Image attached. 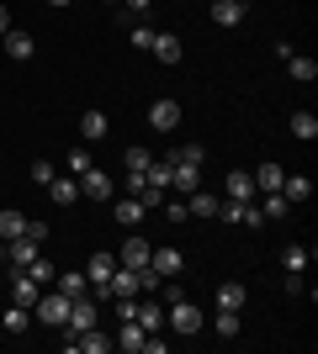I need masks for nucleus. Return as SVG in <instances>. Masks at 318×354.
<instances>
[{"label": "nucleus", "mask_w": 318, "mask_h": 354, "mask_svg": "<svg viewBox=\"0 0 318 354\" xmlns=\"http://www.w3.org/2000/svg\"><path fill=\"white\" fill-rule=\"evenodd\" d=\"M165 323L175 328L181 339H191V333H202V323H207V317H202V307H197V301L175 296V301H170V312H165Z\"/></svg>", "instance_id": "1"}, {"label": "nucleus", "mask_w": 318, "mask_h": 354, "mask_svg": "<svg viewBox=\"0 0 318 354\" xmlns=\"http://www.w3.org/2000/svg\"><path fill=\"white\" fill-rule=\"evenodd\" d=\"M69 301H75V296H64V291H48V296H37L32 317H37L43 328H64V323H69Z\"/></svg>", "instance_id": "2"}, {"label": "nucleus", "mask_w": 318, "mask_h": 354, "mask_svg": "<svg viewBox=\"0 0 318 354\" xmlns=\"http://www.w3.org/2000/svg\"><path fill=\"white\" fill-rule=\"evenodd\" d=\"M149 127H154V133H175V127H181V101L159 95V101L149 106Z\"/></svg>", "instance_id": "3"}, {"label": "nucleus", "mask_w": 318, "mask_h": 354, "mask_svg": "<svg viewBox=\"0 0 318 354\" xmlns=\"http://www.w3.org/2000/svg\"><path fill=\"white\" fill-rule=\"evenodd\" d=\"M149 243H143V233H138V227H133V233H127V238H122V249H117V265H127V270H143V265H149Z\"/></svg>", "instance_id": "4"}, {"label": "nucleus", "mask_w": 318, "mask_h": 354, "mask_svg": "<svg viewBox=\"0 0 318 354\" xmlns=\"http://www.w3.org/2000/svg\"><path fill=\"white\" fill-rule=\"evenodd\" d=\"M37 254H43V243H37V238H32V233H21V238H11V243H6V265L27 270L32 259H37Z\"/></svg>", "instance_id": "5"}, {"label": "nucleus", "mask_w": 318, "mask_h": 354, "mask_svg": "<svg viewBox=\"0 0 318 354\" xmlns=\"http://www.w3.org/2000/svg\"><path fill=\"white\" fill-rule=\"evenodd\" d=\"M80 196H91V201H112V175H101V169H96V164H91V169H80Z\"/></svg>", "instance_id": "6"}, {"label": "nucleus", "mask_w": 318, "mask_h": 354, "mask_svg": "<svg viewBox=\"0 0 318 354\" xmlns=\"http://www.w3.org/2000/svg\"><path fill=\"white\" fill-rule=\"evenodd\" d=\"M112 270H117V254H91V265H85V281H91L96 296H106V281H112Z\"/></svg>", "instance_id": "7"}, {"label": "nucleus", "mask_w": 318, "mask_h": 354, "mask_svg": "<svg viewBox=\"0 0 318 354\" xmlns=\"http://www.w3.org/2000/svg\"><path fill=\"white\" fill-rule=\"evenodd\" d=\"M175 169H170V191H181V196H191L202 185V164H181V159H170Z\"/></svg>", "instance_id": "8"}, {"label": "nucleus", "mask_w": 318, "mask_h": 354, "mask_svg": "<svg viewBox=\"0 0 318 354\" xmlns=\"http://www.w3.org/2000/svg\"><path fill=\"white\" fill-rule=\"evenodd\" d=\"M0 43H6V53H11L16 64H27L32 53H37V37H32V32H21V27H11L6 37H0Z\"/></svg>", "instance_id": "9"}, {"label": "nucleus", "mask_w": 318, "mask_h": 354, "mask_svg": "<svg viewBox=\"0 0 318 354\" xmlns=\"http://www.w3.org/2000/svg\"><path fill=\"white\" fill-rule=\"evenodd\" d=\"M43 191L53 196L59 207H75V201H80V180H75V175H53V180L43 185Z\"/></svg>", "instance_id": "10"}, {"label": "nucleus", "mask_w": 318, "mask_h": 354, "mask_svg": "<svg viewBox=\"0 0 318 354\" xmlns=\"http://www.w3.org/2000/svg\"><path fill=\"white\" fill-rule=\"evenodd\" d=\"M112 217H117L122 227L133 233V227H143V217H149V207H143L138 196H127V201H117V207H112Z\"/></svg>", "instance_id": "11"}, {"label": "nucleus", "mask_w": 318, "mask_h": 354, "mask_svg": "<svg viewBox=\"0 0 318 354\" xmlns=\"http://www.w3.org/2000/svg\"><path fill=\"white\" fill-rule=\"evenodd\" d=\"M37 296H43V286H37V281H32V275H27V270H21V275H16V281H11V301H16V307H37Z\"/></svg>", "instance_id": "12"}, {"label": "nucleus", "mask_w": 318, "mask_h": 354, "mask_svg": "<svg viewBox=\"0 0 318 354\" xmlns=\"http://www.w3.org/2000/svg\"><path fill=\"white\" fill-rule=\"evenodd\" d=\"M143 339H149V328H143V323H122V333L112 339V349H122V354H143Z\"/></svg>", "instance_id": "13"}, {"label": "nucleus", "mask_w": 318, "mask_h": 354, "mask_svg": "<svg viewBox=\"0 0 318 354\" xmlns=\"http://www.w3.org/2000/svg\"><path fill=\"white\" fill-rule=\"evenodd\" d=\"M223 191H228V201H255V175H249V169H233V175L223 180Z\"/></svg>", "instance_id": "14"}, {"label": "nucleus", "mask_w": 318, "mask_h": 354, "mask_svg": "<svg viewBox=\"0 0 318 354\" xmlns=\"http://www.w3.org/2000/svg\"><path fill=\"white\" fill-rule=\"evenodd\" d=\"M244 11H249L244 0H212V21H218V27H239Z\"/></svg>", "instance_id": "15"}, {"label": "nucleus", "mask_w": 318, "mask_h": 354, "mask_svg": "<svg viewBox=\"0 0 318 354\" xmlns=\"http://www.w3.org/2000/svg\"><path fill=\"white\" fill-rule=\"evenodd\" d=\"M159 64H181V37L175 32H154V48H149Z\"/></svg>", "instance_id": "16"}, {"label": "nucleus", "mask_w": 318, "mask_h": 354, "mask_svg": "<svg viewBox=\"0 0 318 354\" xmlns=\"http://www.w3.org/2000/svg\"><path fill=\"white\" fill-rule=\"evenodd\" d=\"M106 296H138V270L117 265V270H112V281H106Z\"/></svg>", "instance_id": "17"}, {"label": "nucleus", "mask_w": 318, "mask_h": 354, "mask_svg": "<svg viewBox=\"0 0 318 354\" xmlns=\"http://www.w3.org/2000/svg\"><path fill=\"white\" fill-rule=\"evenodd\" d=\"M0 323H6V333H27V328H32V312L16 307V301H0Z\"/></svg>", "instance_id": "18"}, {"label": "nucleus", "mask_w": 318, "mask_h": 354, "mask_svg": "<svg viewBox=\"0 0 318 354\" xmlns=\"http://www.w3.org/2000/svg\"><path fill=\"white\" fill-rule=\"evenodd\" d=\"M106 133H112V122H106V111H85V117H80V138H85V143H101Z\"/></svg>", "instance_id": "19"}, {"label": "nucleus", "mask_w": 318, "mask_h": 354, "mask_svg": "<svg viewBox=\"0 0 318 354\" xmlns=\"http://www.w3.org/2000/svg\"><path fill=\"white\" fill-rule=\"evenodd\" d=\"M218 201H223V196H212V191H191L186 196V212H191V217H218Z\"/></svg>", "instance_id": "20"}, {"label": "nucleus", "mask_w": 318, "mask_h": 354, "mask_svg": "<svg viewBox=\"0 0 318 354\" xmlns=\"http://www.w3.org/2000/svg\"><path fill=\"white\" fill-rule=\"evenodd\" d=\"M149 265L159 270L165 281H175V275H181V249H154V254H149Z\"/></svg>", "instance_id": "21"}, {"label": "nucleus", "mask_w": 318, "mask_h": 354, "mask_svg": "<svg viewBox=\"0 0 318 354\" xmlns=\"http://www.w3.org/2000/svg\"><path fill=\"white\" fill-rule=\"evenodd\" d=\"M287 127H292V138H297V143H313V138H318V117H313V111H292Z\"/></svg>", "instance_id": "22"}, {"label": "nucleus", "mask_w": 318, "mask_h": 354, "mask_svg": "<svg viewBox=\"0 0 318 354\" xmlns=\"http://www.w3.org/2000/svg\"><path fill=\"white\" fill-rule=\"evenodd\" d=\"M133 323H143L149 333H159V328H165V301H138V317H133Z\"/></svg>", "instance_id": "23"}, {"label": "nucleus", "mask_w": 318, "mask_h": 354, "mask_svg": "<svg viewBox=\"0 0 318 354\" xmlns=\"http://www.w3.org/2000/svg\"><path fill=\"white\" fill-rule=\"evenodd\" d=\"M21 233H27V217H21L16 207H6L0 212V243H11V238H21Z\"/></svg>", "instance_id": "24"}, {"label": "nucleus", "mask_w": 318, "mask_h": 354, "mask_svg": "<svg viewBox=\"0 0 318 354\" xmlns=\"http://www.w3.org/2000/svg\"><path fill=\"white\" fill-rule=\"evenodd\" d=\"M287 69H292V80H297V85H313V80H318V64L308 59V53H292Z\"/></svg>", "instance_id": "25"}, {"label": "nucleus", "mask_w": 318, "mask_h": 354, "mask_svg": "<svg viewBox=\"0 0 318 354\" xmlns=\"http://www.w3.org/2000/svg\"><path fill=\"white\" fill-rule=\"evenodd\" d=\"M281 180H287L281 164H260V169H255V191H281Z\"/></svg>", "instance_id": "26"}, {"label": "nucleus", "mask_w": 318, "mask_h": 354, "mask_svg": "<svg viewBox=\"0 0 318 354\" xmlns=\"http://www.w3.org/2000/svg\"><path fill=\"white\" fill-rule=\"evenodd\" d=\"M281 196H287V201H308V196H313V180L308 175H287L281 180Z\"/></svg>", "instance_id": "27"}, {"label": "nucleus", "mask_w": 318, "mask_h": 354, "mask_svg": "<svg viewBox=\"0 0 318 354\" xmlns=\"http://www.w3.org/2000/svg\"><path fill=\"white\" fill-rule=\"evenodd\" d=\"M244 296H249V291H244L239 281H223V286H218V307H228V312H239V307H244Z\"/></svg>", "instance_id": "28"}, {"label": "nucleus", "mask_w": 318, "mask_h": 354, "mask_svg": "<svg viewBox=\"0 0 318 354\" xmlns=\"http://www.w3.org/2000/svg\"><path fill=\"white\" fill-rule=\"evenodd\" d=\"M59 291L64 296H91V281H85L80 270H64V275H59Z\"/></svg>", "instance_id": "29"}, {"label": "nucleus", "mask_w": 318, "mask_h": 354, "mask_svg": "<svg viewBox=\"0 0 318 354\" xmlns=\"http://www.w3.org/2000/svg\"><path fill=\"white\" fill-rule=\"evenodd\" d=\"M122 164H127V175H149L154 153H149V148H127V153H122Z\"/></svg>", "instance_id": "30"}, {"label": "nucleus", "mask_w": 318, "mask_h": 354, "mask_svg": "<svg viewBox=\"0 0 318 354\" xmlns=\"http://www.w3.org/2000/svg\"><path fill=\"white\" fill-rule=\"evenodd\" d=\"M260 212H265V222H276V217H287V212H292V201L281 191H265V207H260Z\"/></svg>", "instance_id": "31"}, {"label": "nucleus", "mask_w": 318, "mask_h": 354, "mask_svg": "<svg viewBox=\"0 0 318 354\" xmlns=\"http://www.w3.org/2000/svg\"><path fill=\"white\" fill-rule=\"evenodd\" d=\"M218 339H239V312L218 307Z\"/></svg>", "instance_id": "32"}, {"label": "nucleus", "mask_w": 318, "mask_h": 354, "mask_svg": "<svg viewBox=\"0 0 318 354\" xmlns=\"http://www.w3.org/2000/svg\"><path fill=\"white\" fill-rule=\"evenodd\" d=\"M170 159H181V164H207V148H202V143H181Z\"/></svg>", "instance_id": "33"}, {"label": "nucleus", "mask_w": 318, "mask_h": 354, "mask_svg": "<svg viewBox=\"0 0 318 354\" xmlns=\"http://www.w3.org/2000/svg\"><path fill=\"white\" fill-rule=\"evenodd\" d=\"M308 259H313V254H308L303 243H292V249H281V265H287V270H308Z\"/></svg>", "instance_id": "34"}, {"label": "nucleus", "mask_w": 318, "mask_h": 354, "mask_svg": "<svg viewBox=\"0 0 318 354\" xmlns=\"http://www.w3.org/2000/svg\"><path fill=\"white\" fill-rule=\"evenodd\" d=\"M27 275H32L37 286H48V281H53V259H43V254H37V259L27 265Z\"/></svg>", "instance_id": "35"}, {"label": "nucleus", "mask_w": 318, "mask_h": 354, "mask_svg": "<svg viewBox=\"0 0 318 354\" xmlns=\"http://www.w3.org/2000/svg\"><path fill=\"white\" fill-rule=\"evenodd\" d=\"M165 217L170 222H186L191 212H186V196H165Z\"/></svg>", "instance_id": "36"}, {"label": "nucleus", "mask_w": 318, "mask_h": 354, "mask_svg": "<svg viewBox=\"0 0 318 354\" xmlns=\"http://www.w3.org/2000/svg\"><path fill=\"white\" fill-rule=\"evenodd\" d=\"M127 43H133V48H154V27H149V21H138V27H133V37H127Z\"/></svg>", "instance_id": "37"}, {"label": "nucleus", "mask_w": 318, "mask_h": 354, "mask_svg": "<svg viewBox=\"0 0 318 354\" xmlns=\"http://www.w3.org/2000/svg\"><path fill=\"white\" fill-rule=\"evenodd\" d=\"M53 175H59V169H53V164H48V159H37V164H32V185H48V180H53Z\"/></svg>", "instance_id": "38"}, {"label": "nucleus", "mask_w": 318, "mask_h": 354, "mask_svg": "<svg viewBox=\"0 0 318 354\" xmlns=\"http://www.w3.org/2000/svg\"><path fill=\"white\" fill-rule=\"evenodd\" d=\"M239 222H244V227H265V212H260V207H255V201H249V207H244V212H239Z\"/></svg>", "instance_id": "39"}, {"label": "nucleus", "mask_w": 318, "mask_h": 354, "mask_svg": "<svg viewBox=\"0 0 318 354\" xmlns=\"http://www.w3.org/2000/svg\"><path fill=\"white\" fill-rule=\"evenodd\" d=\"M80 169H91V153H85V148H69V175H80Z\"/></svg>", "instance_id": "40"}, {"label": "nucleus", "mask_w": 318, "mask_h": 354, "mask_svg": "<svg viewBox=\"0 0 318 354\" xmlns=\"http://www.w3.org/2000/svg\"><path fill=\"white\" fill-rule=\"evenodd\" d=\"M287 296H303V270H287V281H281Z\"/></svg>", "instance_id": "41"}, {"label": "nucleus", "mask_w": 318, "mask_h": 354, "mask_svg": "<svg viewBox=\"0 0 318 354\" xmlns=\"http://www.w3.org/2000/svg\"><path fill=\"white\" fill-rule=\"evenodd\" d=\"M122 6H127V11H138V21H143V16H149V6H154V0H122Z\"/></svg>", "instance_id": "42"}, {"label": "nucleus", "mask_w": 318, "mask_h": 354, "mask_svg": "<svg viewBox=\"0 0 318 354\" xmlns=\"http://www.w3.org/2000/svg\"><path fill=\"white\" fill-rule=\"evenodd\" d=\"M6 32H11V16H6V6H0V37H6Z\"/></svg>", "instance_id": "43"}, {"label": "nucleus", "mask_w": 318, "mask_h": 354, "mask_svg": "<svg viewBox=\"0 0 318 354\" xmlns=\"http://www.w3.org/2000/svg\"><path fill=\"white\" fill-rule=\"evenodd\" d=\"M48 6H69V0H48Z\"/></svg>", "instance_id": "44"}, {"label": "nucleus", "mask_w": 318, "mask_h": 354, "mask_svg": "<svg viewBox=\"0 0 318 354\" xmlns=\"http://www.w3.org/2000/svg\"><path fill=\"white\" fill-rule=\"evenodd\" d=\"M0 259H6V243H0Z\"/></svg>", "instance_id": "45"}, {"label": "nucleus", "mask_w": 318, "mask_h": 354, "mask_svg": "<svg viewBox=\"0 0 318 354\" xmlns=\"http://www.w3.org/2000/svg\"><path fill=\"white\" fill-rule=\"evenodd\" d=\"M106 6H117V0H106Z\"/></svg>", "instance_id": "46"}, {"label": "nucleus", "mask_w": 318, "mask_h": 354, "mask_svg": "<svg viewBox=\"0 0 318 354\" xmlns=\"http://www.w3.org/2000/svg\"><path fill=\"white\" fill-rule=\"evenodd\" d=\"M0 301H6V291H0Z\"/></svg>", "instance_id": "47"}, {"label": "nucleus", "mask_w": 318, "mask_h": 354, "mask_svg": "<svg viewBox=\"0 0 318 354\" xmlns=\"http://www.w3.org/2000/svg\"><path fill=\"white\" fill-rule=\"evenodd\" d=\"M0 265H6V259H0Z\"/></svg>", "instance_id": "48"}]
</instances>
